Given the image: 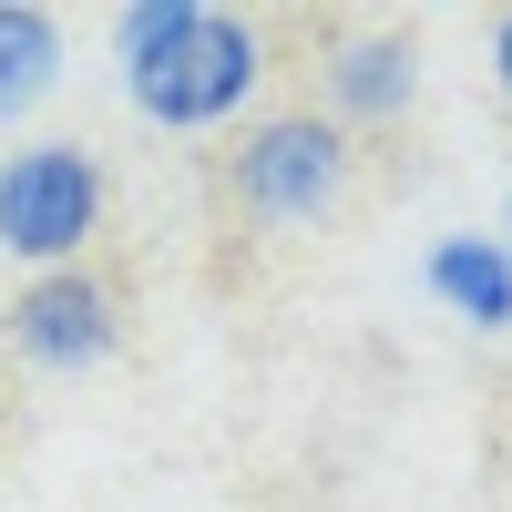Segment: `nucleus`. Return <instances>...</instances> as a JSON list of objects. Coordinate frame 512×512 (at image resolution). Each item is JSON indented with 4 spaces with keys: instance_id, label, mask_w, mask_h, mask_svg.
Segmentation results:
<instances>
[{
    "instance_id": "nucleus-9",
    "label": "nucleus",
    "mask_w": 512,
    "mask_h": 512,
    "mask_svg": "<svg viewBox=\"0 0 512 512\" xmlns=\"http://www.w3.org/2000/svg\"><path fill=\"white\" fill-rule=\"evenodd\" d=\"M502 256H512V205H502Z\"/></svg>"
},
{
    "instance_id": "nucleus-6",
    "label": "nucleus",
    "mask_w": 512,
    "mask_h": 512,
    "mask_svg": "<svg viewBox=\"0 0 512 512\" xmlns=\"http://www.w3.org/2000/svg\"><path fill=\"white\" fill-rule=\"evenodd\" d=\"M420 287H431L451 318H472V328H512V256H502V236H441L420 256Z\"/></svg>"
},
{
    "instance_id": "nucleus-5",
    "label": "nucleus",
    "mask_w": 512,
    "mask_h": 512,
    "mask_svg": "<svg viewBox=\"0 0 512 512\" xmlns=\"http://www.w3.org/2000/svg\"><path fill=\"white\" fill-rule=\"evenodd\" d=\"M420 93V52L400 31H359L328 52V123H400Z\"/></svg>"
},
{
    "instance_id": "nucleus-3",
    "label": "nucleus",
    "mask_w": 512,
    "mask_h": 512,
    "mask_svg": "<svg viewBox=\"0 0 512 512\" xmlns=\"http://www.w3.org/2000/svg\"><path fill=\"white\" fill-rule=\"evenodd\" d=\"M338 185H349V134L328 113H267L226 164L236 216H256V226H318Z\"/></svg>"
},
{
    "instance_id": "nucleus-2",
    "label": "nucleus",
    "mask_w": 512,
    "mask_h": 512,
    "mask_svg": "<svg viewBox=\"0 0 512 512\" xmlns=\"http://www.w3.org/2000/svg\"><path fill=\"white\" fill-rule=\"evenodd\" d=\"M93 236H103V154H82V144L0 154V256L52 277V267H82Z\"/></svg>"
},
{
    "instance_id": "nucleus-1",
    "label": "nucleus",
    "mask_w": 512,
    "mask_h": 512,
    "mask_svg": "<svg viewBox=\"0 0 512 512\" xmlns=\"http://www.w3.org/2000/svg\"><path fill=\"white\" fill-rule=\"evenodd\" d=\"M113 62H123V93H134L144 123L205 134L267 82V41H256V21L216 11V0H123Z\"/></svg>"
},
{
    "instance_id": "nucleus-4",
    "label": "nucleus",
    "mask_w": 512,
    "mask_h": 512,
    "mask_svg": "<svg viewBox=\"0 0 512 512\" xmlns=\"http://www.w3.org/2000/svg\"><path fill=\"white\" fill-rule=\"evenodd\" d=\"M113 338H123V308H113V287L93 267H52V277H31L11 297V349L31 369H103Z\"/></svg>"
},
{
    "instance_id": "nucleus-8",
    "label": "nucleus",
    "mask_w": 512,
    "mask_h": 512,
    "mask_svg": "<svg viewBox=\"0 0 512 512\" xmlns=\"http://www.w3.org/2000/svg\"><path fill=\"white\" fill-rule=\"evenodd\" d=\"M492 82H502V103H512V11L492 21Z\"/></svg>"
},
{
    "instance_id": "nucleus-7",
    "label": "nucleus",
    "mask_w": 512,
    "mask_h": 512,
    "mask_svg": "<svg viewBox=\"0 0 512 512\" xmlns=\"http://www.w3.org/2000/svg\"><path fill=\"white\" fill-rule=\"evenodd\" d=\"M62 82V21L41 0H0V123H21Z\"/></svg>"
}]
</instances>
